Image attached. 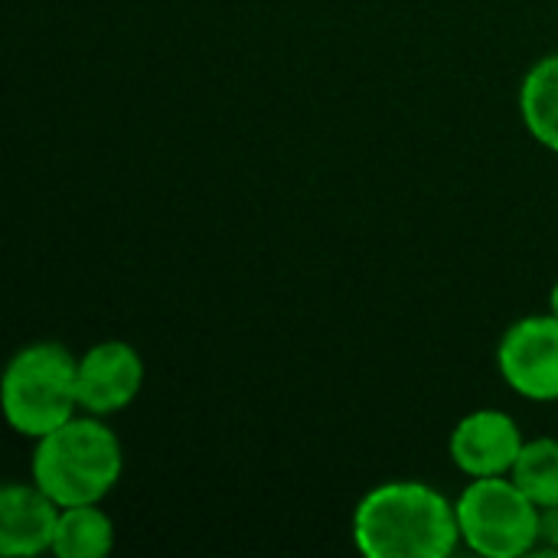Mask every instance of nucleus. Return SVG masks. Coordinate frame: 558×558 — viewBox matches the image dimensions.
Segmentation results:
<instances>
[{"instance_id": "nucleus-13", "label": "nucleus", "mask_w": 558, "mask_h": 558, "mask_svg": "<svg viewBox=\"0 0 558 558\" xmlns=\"http://www.w3.org/2000/svg\"><path fill=\"white\" fill-rule=\"evenodd\" d=\"M549 311L558 317V278L556 284H553V291H549Z\"/></svg>"}, {"instance_id": "nucleus-3", "label": "nucleus", "mask_w": 558, "mask_h": 558, "mask_svg": "<svg viewBox=\"0 0 558 558\" xmlns=\"http://www.w3.org/2000/svg\"><path fill=\"white\" fill-rule=\"evenodd\" d=\"M7 425L23 438H43L75 418L78 409V356L69 347L39 340L13 353L0 383Z\"/></svg>"}, {"instance_id": "nucleus-4", "label": "nucleus", "mask_w": 558, "mask_h": 558, "mask_svg": "<svg viewBox=\"0 0 558 558\" xmlns=\"http://www.w3.org/2000/svg\"><path fill=\"white\" fill-rule=\"evenodd\" d=\"M461 543L484 558H523L539 546L543 510L517 487L510 474L477 477L454 500Z\"/></svg>"}, {"instance_id": "nucleus-11", "label": "nucleus", "mask_w": 558, "mask_h": 558, "mask_svg": "<svg viewBox=\"0 0 558 558\" xmlns=\"http://www.w3.org/2000/svg\"><path fill=\"white\" fill-rule=\"evenodd\" d=\"M510 477L539 507H558V438L526 441Z\"/></svg>"}, {"instance_id": "nucleus-9", "label": "nucleus", "mask_w": 558, "mask_h": 558, "mask_svg": "<svg viewBox=\"0 0 558 558\" xmlns=\"http://www.w3.org/2000/svg\"><path fill=\"white\" fill-rule=\"evenodd\" d=\"M520 118L536 144L558 154V52L543 56L523 75Z\"/></svg>"}, {"instance_id": "nucleus-5", "label": "nucleus", "mask_w": 558, "mask_h": 558, "mask_svg": "<svg viewBox=\"0 0 558 558\" xmlns=\"http://www.w3.org/2000/svg\"><path fill=\"white\" fill-rule=\"evenodd\" d=\"M504 383L530 402H558V317L533 314L507 327L497 347Z\"/></svg>"}, {"instance_id": "nucleus-1", "label": "nucleus", "mask_w": 558, "mask_h": 558, "mask_svg": "<svg viewBox=\"0 0 558 558\" xmlns=\"http://www.w3.org/2000/svg\"><path fill=\"white\" fill-rule=\"evenodd\" d=\"M350 533L366 558H448L461 546L454 500L422 481L366 490Z\"/></svg>"}, {"instance_id": "nucleus-2", "label": "nucleus", "mask_w": 558, "mask_h": 558, "mask_svg": "<svg viewBox=\"0 0 558 558\" xmlns=\"http://www.w3.org/2000/svg\"><path fill=\"white\" fill-rule=\"evenodd\" d=\"M124 471L118 435L98 415H75L56 432L36 438L29 481L59 507L101 504Z\"/></svg>"}, {"instance_id": "nucleus-6", "label": "nucleus", "mask_w": 558, "mask_h": 558, "mask_svg": "<svg viewBox=\"0 0 558 558\" xmlns=\"http://www.w3.org/2000/svg\"><path fill=\"white\" fill-rule=\"evenodd\" d=\"M144 386V360L124 340L92 343L78 356V409L98 418L124 412Z\"/></svg>"}, {"instance_id": "nucleus-12", "label": "nucleus", "mask_w": 558, "mask_h": 558, "mask_svg": "<svg viewBox=\"0 0 558 558\" xmlns=\"http://www.w3.org/2000/svg\"><path fill=\"white\" fill-rule=\"evenodd\" d=\"M536 553L558 556V507H546L543 517H539V546H536Z\"/></svg>"}, {"instance_id": "nucleus-10", "label": "nucleus", "mask_w": 558, "mask_h": 558, "mask_svg": "<svg viewBox=\"0 0 558 558\" xmlns=\"http://www.w3.org/2000/svg\"><path fill=\"white\" fill-rule=\"evenodd\" d=\"M114 549V523L98 504L62 507L52 556L56 558H105Z\"/></svg>"}, {"instance_id": "nucleus-8", "label": "nucleus", "mask_w": 558, "mask_h": 558, "mask_svg": "<svg viewBox=\"0 0 558 558\" xmlns=\"http://www.w3.org/2000/svg\"><path fill=\"white\" fill-rule=\"evenodd\" d=\"M59 504L39 484L10 481L0 490V556L36 558L52 553Z\"/></svg>"}, {"instance_id": "nucleus-7", "label": "nucleus", "mask_w": 558, "mask_h": 558, "mask_svg": "<svg viewBox=\"0 0 558 558\" xmlns=\"http://www.w3.org/2000/svg\"><path fill=\"white\" fill-rule=\"evenodd\" d=\"M526 438L513 415L500 409H477L464 415L448 441L454 468L477 481V477H504L513 471Z\"/></svg>"}]
</instances>
